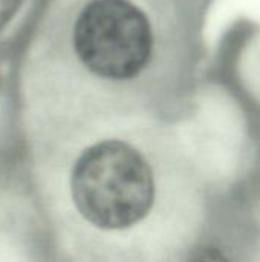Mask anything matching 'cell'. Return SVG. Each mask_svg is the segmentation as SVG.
Listing matches in <instances>:
<instances>
[{"mask_svg":"<svg viewBox=\"0 0 260 262\" xmlns=\"http://www.w3.org/2000/svg\"><path fill=\"white\" fill-rule=\"evenodd\" d=\"M70 190L81 216L98 229L121 230L143 221L155 201V180L146 158L130 144L107 140L77 160Z\"/></svg>","mask_w":260,"mask_h":262,"instance_id":"6da1fadb","label":"cell"},{"mask_svg":"<svg viewBox=\"0 0 260 262\" xmlns=\"http://www.w3.org/2000/svg\"><path fill=\"white\" fill-rule=\"evenodd\" d=\"M74 43L92 72L124 80L146 66L152 29L147 17L127 0H92L75 23Z\"/></svg>","mask_w":260,"mask_h":262,"instance_id":"7a4b0ae2","label":"cell"},{"mask_svg":"<svg viewBox=\"0 0 260 262\" xmlns=\"http://www.w3.org/2000/svg\"><path fill=\"white\" fill-rule=\"evenodd\" d=\"M185 262H230V259L216 247L202 246L195 249Z\"/></svg>","mask_w":260,"mask_h":262,"instance_id":"3957f363","label":"cell"},{"mask_svg":"<svg viewBox=\"0 0 260 262\" xmlns=\"http://www.w3.org/2000/svg\"><path fill=\"white\" fill-rule=\"evenodd\" d=\"M23 0H0V31L11 21Z\"/></svg>","mask_w":260,"mask_h":262,"instance_id":"277c9868","label":"cell"}]
</instances>
